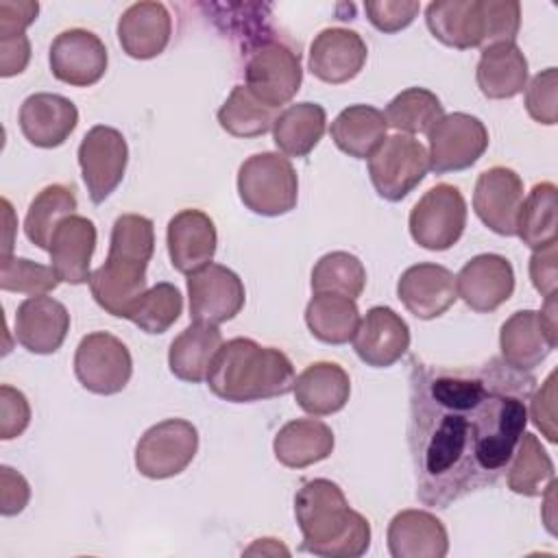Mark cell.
I'll return each instance as SVG.
<instances>
[{"label": "cell", "instance_id": "obj_11", "mask_svg": "<svg viewBox=\"0 0 558 558\" xmlns=\"http://www.w3.org/2000/svg\"><path fill=\"white\" fill-rule=\"evenodd\" d=\"M429 170L436 174L471 168L488 148V131L484 122L471 113L442 116L427 133Z\"/></svg>", "mask_w": 558, "mask_h": 558}, {"label": "cell", "instance_id": "obj_25", "mask_svg": "<svg viewBox=\"0 0 558 558\" xmlns=\"http://www.w3.org/2000/svg\"><path fill=\"white\" fill-rule=\"evenodd\" d=\"M172 17L161 2H135L118 20V41L133 59H153L170 41Z\"/></svg>", "mask_w": 558, "mask_h": 558}, {"label": "cell", "instance_id": "obj_21", "mask_svg": "<svg viewBox=\"0 0 558 558\" xmlns=\"http://www.w3.org/2000/svg\"><path fill=\"white\" fill-rule=\"evenodd\" d=\"M70 331V314L52 296H28L15 312V340L31 353L48 355L61 349Z\"/></svg>", "mask_w": 558, "mask_h": 558}, {"label": "cell", "instance_id": "obj_14", "mask_svg": "<svg viewBox=\"0 0 558 558\" xmlns=\"http://www.w3.org/2000/svg\"><path fill=\"white\" fill-rule=\"evenodd\" d=\"M48 63L57 81L72 87H89L105 76L109 54L102 39L92 31L68 28L52 39Z\"/></svg>", "mask_w": 558, "mask_h": 558}, {"label": "cell", "instance_id": "obj_10", "mask_svg": "<svg viewBox=\"0 0 558 558\" xmlns=\"http://www.w3.org/2000/svg\"><path fill=\"white\" fill-rule=\"evenodd\" d=\"M133 373L126 344L109 331H94L81 338L74 353V375L94 395H116L124 390Z\"/></svg>", "mask_w": 558, "mask_h": 558}, {"label": "cell", "instance_id": "obj_27", "mask_svg": "<svg viewBox=\"0 0 558 558\" xmlns=\"http://www.w3.org/2000/svg\"><path fill=\"white\" fill-rule=\"evenodd\" d=\"M432 35L445 46L469 50L484 44L482 0H440L425 9Z\"/></svg>", "mask_w": 558, "mask_h": 558}, {"label": "cell", "instance_id": "obj_35", "mask_svg": "<svg viewBox=\"0 0 558 558\" xmlns=\"http://www.w3.org/2000/svg\"><path fill=\"white\" fill-rule=\"evenodd\" d=\"M556 198L554 183H536L523 198L517 216V235L532 251L556 244Z\"/></svg>", "mask_w": 558, "mask_h": 558}, {"label": "cell", "instance_id": "obj_26", "mask_svg": "<svg viewBox=\"0 0 558 558\" xmlns=\"http://www.w3.org/2000/svg\"><path fill=\"white\" fill-rule=\"evenodd\" d=\"M294 399L314 416L340 412L351 395V379L336 362H314L294 379Z\"/></svg>", "mask_w": 558, "mask_h": 558}, {"label": "cell", "instance_id": "obj_44", "mask_svg": "<svg viewBox=\"0 0 558 558\" xmlns=\"http://www.w3.org/2000/svg\"><path fill=\"white\" fill-rule=\"evenodd\" d=\"M556 89H558V72L556 68H547L538 72L530 85H525V111L532 120L541 124H556L558 120V105H556Z\"/></svg>", "mask_w": 558, "mask_h": 558}, {"label": "cell", "instance_id": "obj_38", "mask_svg": "<svg viewBox=\"0 0 558 558\" xmlns=\"http://www.w3.org/2000/svg\"><path fill=\"white\" fill-rule=\"evenodd\" d=\"M508 488L517 495L525 497H536L543 495V484L554 477V462L541 440L523 432L517 449L508 462Z\"/></svg>", "mask_w": 558, "mask_h": 558}, {"label": "cell", "instance_id": "obj_8", "mask_svg": "<svg viewBox=\"0 0 558 558\" xmlns=\"http://www.w3.org/2000/svg\"><path fill=\"white\" fill-rule=\"evenodd\" d=\"M412 240L427 251L451 248L466 227V203L451 183L429 187L408 218Z\"/></svg>", "mask_w": 558, "mask_h": 558}, {"label": "cell", "instance_id": "obj_3", "mask_svg": "<svg viewBox=\"0 0 558 558\" xmlns=\"http://www.w3.org/2000/svg\"><path fill=\"white\" fill-rule=\"evenodd\" d=\"M155 251L153 220L140 214L116 218L109 255L100 268L89 275L94 301L111 316L126 318L133 303L146 292V268Z\"/></svg>", "mask_w": 558, "mask_h": 558}, {"label": "cell", "instance_id": "obj_49", "mask_svg": "<svg viewBox=\"0 0 558 558\" xmlns=\"http://www.w3.org/2000/svg\"><path fill=\"white\" fill-rule=\"evenodd\" d=\"M39 4L33 0H0V39L24 35L37 20Z\"/></svg>", "mask_w": 558, "mask_h": 558}, {"label": "cell", "instance_id": "obj_43", "mask_svg": "<svg viewBox=\"0 0 558 558\" xmlns=\"http://www.w3.org/2000/svg\"><path fill=\"white\" fill-rule=\"evenodd\" d=\"M484 13V44H510L517 39L521 26V4L517 0H482Z\"/></svg>", "mask_w": 558, "mask_h": 558}, {"label": "cell", "instance_id": "obj_2", "mask_svg": "<svg viewBox=\"0 0 558 558\" xmlns=\"http://www.w3.org/2000/svg\"><path fill=\"white\" fill-rule=\"evenodd\" d=\"M303 549L325 558H357L371 545V523L355 512L342 488L325 477L305 482L294 495Z\"/></svg>", "mask_w": 558, "mask_h": 558}, {"label": "cell", "instance_id": "obj_7", "mask_svg": "<svg viewBox=\"0 0 558 558\" xmlns=\"http://www.w3.org/2000/svg\"><path fill=\"white\" fill-rule=\"evenodd\" d=\"M427 148L412 135L397 133L368 157V177L375 192L390 203L405 198L427 174Z\"/></svg>", "mask_w": 558, "mask_h": 558}, {"label": "cell", "instance_id": "obj_16", "mask_svg": "<svg viewBox=\"0 0 558 558\" xmlns=\"http://www.w3.org/2000/svg\"><path fill=\"white\" fill-rule=\"evenodd\" d=\"M458 296L475 312H495L514 292L512 264L497 253L471 257L456 275Z\"/></svg>", "mask_w": 558, "mask_h": 558}, {"label": "cell", "instance_id": "obj_53", "mask_svg": "<svg viewBox=\"0 0 558 558\" xmlns=\"http://www.w3.org/2000/svg\"><path fill=\"white\" fill-rule=\"evenodd\" d=\"M244 554H270V556H277V554H290L288 547H283L277 538H257Z\"/></svg>", "mask_w": 558, "mask_h": 558}, {"label": "cell", "instance_id": "obj_15", "mask_svg": "<svg viewBox=\"0 0 558 558\" xmlns=\"http://www.w3.org/2000/svg\"><path fill=\"white\" fill-rule=\"evenodd\" d=\"M523 203V181L506 166L484 170L475 181L473 209L499 235H517V216Z\"/></svg>", "mask_w": 558, "mask_h": 558}, {"label": "cell", "instance_id": "obj_30", "mask_svg": "<svg viewBox=\"0 0 558 558\" xmlns=\"http://www.w3.org/2000/svg\"><path fill=\"white\" fill-rule=\"evenodd\" d=\"M222 347V333L218 325L192 323L170 344L168 366L181 381L198 384L207 379L211 360Z\"/></svg>", "mask_w": 558, "mask_h": 558}, {"label": "cell", "instance_id": "obj_34", "mask_svg": "<svg viewBox=\"0 0 558 558\" xmlns=\"http://www.w3.org/2000/svg\"><path fill=\"white\" fill-rule=\"evenodd\" d=\"M305 323L316 340L327 344H344L353 340L360 325V310L349 296L314 292L305 307Z\"/></svg>", "mask_w": 558, "mask_h": 558}, {"label": "cell", "instance_id": "obj_23", "mask_svg": "<svg viewBox=\"0 0 558 558\" xmlns=\"http://www.w3.org/2000/svg\"><path fill=\"white\" fill-rule=\"evenodd\" d=\"M96 248V227L89 218L72 214L63 218L50 240V266L59 281L78 286L89 281V262Z\"/></svg>", "mask_w": 558, "mask_h": 558}, {"label": "cell", "instance_id": "obj_37", "mask_svg": "<svg viewBox=\"0 0 558 558\" xmlns=\"http://www.w3.org/2000/svg\"><path fill=\"white\" fill-rule=\"evenodd\" d=\"M76 209V196L61 183L46 185L28 205L24 218V233L37 246L48 251L57 225L72 216Z\"/></svg>", "mask_w": 558, "mask_h": 558}, {"label": "cell", "instance_id": "obj_12", "mask_svg": "<svg viewBox=\"0 0 558 558\" xmlns=\"http://www.w3.org/2000/svg\"><path fill=\"white\" fill-rule=\"evenodd\" d=\"M129 161L124 135L105 124L92 126L78 144V166L92 203H102L122 183Z\"/></svg>", "mask_w": 558, "mask_h": 558}, {"label": "cell", "instance_id": "obj_36", "mask_svg": "<svg viewBox=\"0 0 558 558\" xmlns=\"http://www.w3.org/2000/svg\"><path fill=\"white\" fill-rule=\"evenodd\" d=\"M277 109L259 100L246 85H235L218 109V124L233 137H257L272 129Z\"/></svg>", "mask_w": 558, "mask_h": 558}, {"label": "cell", "instance_id": "obj_24", "mask_svg": "<svg viewBox=\"0 0 558 558\" xmlns=\"http://www.w3.org/2000/svg\"><path fill=\"white\" fill-rule=\"evenodd\" d=\"M388 551L392 558H442L449 551V536L436 514L401 510L388 525Z\"/></svg>", "mask_w": 558, "mask_h": 558}, {"label": "cell", "instance_id": "obj_32", "mask_svg": "<svg viewBox=\"0 0 558 558\" xmlns=\"http://www.w3.org/2000/svg\"><path fill=\"white\" fill-rule=\"evenodd\" d=\"M388 122L384 111L371 105H351L331 122L333 144L355 159H368L386 140Z\"/></svg>", "mask_w": 558, "mask_h": 558}, {"label": "cell", "instance_id": "obj_20", "mask_svg": "<svg viewBox=\"0 0 558 558\" xmlns=\"http://www.w3.org/2000/svg\"><path fill=\"white\" fill-rule=\"evenodd\" d=\"M166 244L172 268L190 275L211 264L218 244L216 225L201 209H181L168 222Z\"/></svg>", "mask_w": 558, "mask_h": 558}, {"label": "cell", "instance_id": "obj_29", "mask_svg": "<svg viewBox=\"0 0 558 558\" xmlns=\"http://www.w3.org/2000/svg\"><path fill=\"white\" fill-rule=\"evenodd\" d=\"M475 81L486 98H512L527 85V59L514 41L482 48Z\"/></svg>", "mask_w": 558, "mask_h": 558}, {"label": "cell", "instance_id": "obj_42", "mask_svg": "<svg viewBox=\"0 0 558 558\" xmlns=\"http://www.w3.org/2000/svg\"><path fill=\"white\" fill-rule=\"evenodd\" d=\"M57 286H59V277L52 266H44L26 257H13V255L0 257V288L4 292L41 296L52 292Z\"/></svg>", "mask_w": 558, "mask_h": 558}, {"label": "cell", "instance_id": "obj_33", "mask_svg": "<svg viewBox=\"0 0 558 558\" xmlns=\"http://www.w3.org/2000/svg\"><path fill=\"white\" fill-rule=\"evenodd\" d=\"M327 124V113L318 102L288 105L272 124L275 146L286 157H305L320 142Z\"/></svg>", "mask_w": 558, "mask_h": 558}, {"label": "cell", "instance_id": "obj_45", "mask_svg": "<svg viewBox=\"0 0 558 558\" xmlns=\"http://www.w3.org/2000/svg\"><path fill=\"white\" fill-rule=\"evenodd\" d=\"M364 11L368 15V22L377 31L397 33L412 24V20L421 11V4L414 0H379V2H366Z\"/></svg>", "mask_w": 558, "mask_h": 558}, {"label": "cell", "instance_id": "obj_22", "mask_svg": "<svg viewBox=\"0 0 558 558\" xmlns=\"http://www.w3.org/2000/svg\"><path fill=\"white\" fill-rule=\"evenodd\" d=\"M78 124L76 105L61 94H31L20 107L22 135L39 148L61 146Z\"/></svg>", "mask_w": 558, "mask_h": 558}, {"label": "cell", "instance_id": "obj_41", "mask_svg": "<svg viewBox=\"0 0 558 558\" xmlns=\"http://www.w3.org/2000/svg\"><path fill=\"white\" fill-rule=\"evenodd\" d=\"M183 312V296L174 283L161 281L148 288L129 310L126 318L146 333L168 331Z\"/></svg>", "mask_w": 558, "mask_h": 558}, {"label": "cell", "instance_id": "obj_52", "mask_svg": "<svg viewBox=\"0 0 558 558\" xmlns=\"http://www.w3.org/2000/svg\"><path fill=\"white\" fill-rule=\"evenodd\" d=\"M538 323H541V329L545 331L547 340L556 349V344H558V303H556V292L545 296V303H543V307L538 312Z\"/></svg>", "mask_w": 558, "mask_h": 558}, {"label": "cell", "instance_id": "obj_18", "mask_svg": "<svg viewBox=\"0 0 558 558\" xmlns=\"http://www.w3.org/2000/svg\"><path fill=\"white\" fill-rule=\"evenodd\" d=\"M410 347L408 323L388 305L371 307L353 333V349L357 357L373 366L386 368L405 355Z\"/></svg>", "mask_w": 558, "mask_h": 558}, {"label": "cell", "instance_id": "obj_1", "mask_svg": "<svg viewBox=\"0 0 558 558\" xmlns=\"http://www.w3.org/2000/svg\"><path fill=\"white\" fill-rule=\"evenodd\" d=\"M532 386L504 360L475 371L412 360L408 445L421 504L449 508L499 480L527 425Z\"/></svg>", "mask_w": 558, "mask_h": 558}, {"label": "cell", "instance_id": "obj_46", "mask_svg": "<svg viewBox=\"0 0 558 558\" xmlns=\"http://www.w3.org/2000/svg\"><path fill=\"white\" fill-rule=\"evenodd\" d=\"M31 423V405L22 390L2 384L0 386V438H17Z\"/></svg>", "mask_w": 558, "mask_h": 558}, {"label": "cell", "instance_id": "obj_50", "mask_svg": "<svg viewBox=\"0 0 558 558\" xmlns=\"http://www.w3.org/2000/svg\"><path fill=\"white\" fill-rule=\"evenodd\" d=\"M530 279L538 294L556 292V244L538 248L530 257Z\"/></svg>", "mask_w": 558, "mask_h": 558}, {"label": "cell", "instance_id": "obj_5", "mask_svg": "<svg viewBox=\"0 0 558 558\" xmlns=\"http://www.w3.org/2000/svg\"><path fill=\"white\" fill-rule=\"evenodd\" d=\"M238 194L259 216H283L296 207L299 179L286 155L255 153L238 170Z\"/></svg>", "mask_w": 558, "mask_h": 558}, {"label": "cell", "instance_id": "obj_40", "mask_svg": "<svg viewBox=\"0 0 558 558\" xmlns=\"http://www.w3.org/2000/svg\"><path fill=\"white\" fill-rule=\"evenodd\" d=\"M366 286L364 264L347 251H331L323 255L312 270V290L331 292L357 299Z\"/></svg>", "mask_w": 558, "mask_h": 558}, {"label": "cell", "instance_id": "obj_47", "mask_svg": "<svg viewBox=\"0 0 558 558\" xmlns=\"http://www.w3.org/2000/svg\"><path fill=\"white\" fill-rule=\"evenodd\" d=\"M530 416L534 425L543 432V436L549 442H556L558 429H556V371L547 375L543 386L532 395L530 401Z\"/></svg>", "mask_w": 558, "mask_h": 558}, {"label": "cell", "instance_id": "obj_19", "mask_svg": "<svg viewBox=\"0 0 558 558\" xmlns=\"http://www.w3.org/2000/svg\"><path fill=\"white\" fill-rule=\"evenodd\" d=\"M397 296L410 314L421 320H432L456 303V277L440 264H414L401 272Z\"/></svg>", "mask_w": 558, "mask_h": 558}, {"label": "cell", "instance_id": "obj_39", "mask_svg": "<svg viewBox=\"0 0 558 558\" xmlns=\"http://www.w3.org/2000/svg\"><path fill=\"white\" fill-rule=\"evenodd\" d=\"M388 126L401 133H429V129L445 116L440 98L425 87H408L397 94L386 107Z\"/></svg>", "mask_w": 558, "mask_h": 558}, {"label": "cell", "instance_id": "obj_6", "mask_svg": "<svg viewBox=\"0 0 558 558\" xmlns=\"http://www.w3.org/2000/svg\"><path fill=\"white\" fill-rule=\"evenodd\" d=\"M246 50V87L275 109L290 102L301 89L303 81L299 52L270 35L255 37L248 41Z\"/></svg>", "mask_w": 558, "mask_h": 558}, {"label": "cell", "instance_id": "obj_13", "mask_svg": "<svg viewBox=\"0 0 558 558\" xmlns=\"http://www.w3.org/2000/svg\"><path fill=\"white\" fill-rule=\"evenodd\" d=\"M190 318L194 323L220 325L240 314L246 301L242 279L222 264H207L187 275Z\"/></svg>", "mask_w": 558, "mask_h": 558}, {"label": "cell", "instance_id": "obj_51", "mask_svg": "<svg viewBox=\"0 0 558 558\" xmlns=\"http://www.w3.org/2000/svg\"><path fill=\"white\" fill-rule=\"evenodd\" d=\"M31 61V41L26 35L0 39V76L9 78L26 70Z\"/></svg>", "mask_w": 558, "mask_h": 558}, {"label": "cell", "instance_id": "obj_9", "mask_svg": "<svg viewBox=\"0 0 558 558\" xmlns=\"http://www.w3.org/2000/svg\"><path fill=\"white\" fill-rule=\"evenodd\" d=\"M198 449V432L185 418H166L135 445V469L150 480H168L187 469Z\"/></svg>", "mask_w": 558, "mask_h": 558}, {"label": "cell", "instance_id": "obj_48", "mask_svg": "<svg viewBox=\"0 0 558 558\" xmlns=\"http://www.w3.org/2000/svg\"><path fill=\"white\" fill-rule=\"evenodd\" d=\"M31 499V486L22 473L2 464L0 466V512L13 517L26 508Z\"/></svg>", "mask_w": 558, "mask_h": 558}, {"label": "cell", "instance_id": "obj_17", "mask_svg": "<svg viewBox=\"0 0 558 558\" xmlns=\"http://www.w3.org/2000/svg\"><path fill=\"white\" fill-rule=\"evenodd\" d=\"M368 57V48L360 33L351 28H325L310 44V72L329 85L349 83L355 78Z\"/></svg>", "mask_w": 558, "mask_h": 558}, {"label": "cell", "instance_id": "obj_28", "mask_svg": "<svg viewBox=\"0 0 558 558\" xmlns=\"http://www.w3.org/2000/svg\"><path fill=\"white\" fill-rule=\"evenodd\" d=\"M336 445L333 432L318 418L288 421L272 440L275 458L288 469H305L331 456Z\"/></svg>", "mask_w": 558, "mask_h": 558}, {"label": "cell", "instance_id": "obj_31", "mask_svg": "<svg viewBox=\"0 0 558 558\" xmlns=\"http://www.w3.org/2000/svg\"><path fill=\"white\" fill-rule=\"evenodd\" d=\"M499 349L501 360L523 373L536 368L551 351V342L538 323V312L521 310L514 312L499 331Z\"/></svg>", "mask_w": 558, "mask_h": 558}, {"label": "cell", "instance_id": "obj_4", "mask_svg": "<svg viewBox=\"0 0 558 558\" xmlns=\"http://www.w3.org/2000/svg\"><path fill=\"white\" fill-rule=\"evenodd\" d=\"M294 366L283 351L251 338L222 342L207 373L209 390L231 403L283 397L294 388Z\"/></svg>", "mask_w": 558, "mask_h": 558}]
</instances>
